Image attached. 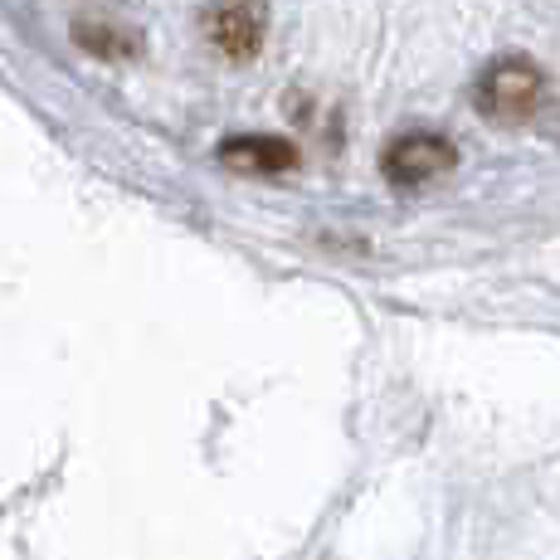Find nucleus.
<instances>
[{
	"label": "nucleus",
	"instance_id": "3",
	"mask_svg": "<svg viewBox=\"0 0 560 560\" xmlns=\"http://www.w3.org/2000/svg\"><path fill=\"white\" fill-rule=\"evenodd\" d=\"M205 39L234 63L254 59L264 49V0H210L205 5Z\"/></svg>",
	"mask_w": 560,
	"mask_h": 560
},
{
	"label": "nucleus",
	"instance_id": "1",
	"mask_svg": "<svg viewBox=\"0 0 560 560\" xmlns=\"http://www.w3.org/2000/svg\"><path fill=\"white\" fill-rule=\"evenodd\" d=\"M541 69L522 54H508L478 79V113L492 117V122H526L541 107Z\"/></svg>",
	"mask_w": 560,
	"mask_h": 560
},
{
	"label": "nucleus",
	"instance_id": "2",
	"mask_svg": "<svg viewBox=\"0 0 560 560\" xmlns=\"http://www.w3.org/2000/svg\"><path fill=\"white\" fill-rule=\"evenodd\" d=\"M381 166H385V180H390V186L415 190V186H429V180L448 176V171L458 166V152H454V142L439 132H405L385 147Z\"/></svg>",
	"mask_w": 560,
	"mask_h": 560
},
{
	"label": "nucleus",
	"instance_id": "5",
	"mask_svg": "<svg viewBox=\"0 0 560 560\" xmlns=\"http://www.w3.org/2000/svg\"><path fill=\"white\" fill-rule=\"evenodd\" d=\"M73 35H79V45H83V49L107 54V59H117V54H132V35H113L107 25L98 30L93 20H79V30H73Z\"/></svg>",
	"mask_w": 560,
	"mask_h": 560
},
{
	"label": "nucleus",
	"instance_id": "4",
	"mask_svg": "<svg viewBox=\"0 0 560 560\" xmlns=\"http://www.w3.org/2000/svg\"><path fill=\"white\" fill-rule=\"evenodd\" d=\"M220 161L244 176H283L298 166V147L283 137H230L220 147Z\"/></svg>",
	"mask_w": 560,
	"mask_h": 560
}]
</instances>
